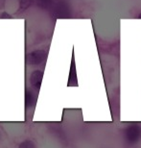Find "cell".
Returning <instances> with one entry per match:
<instances>
[{
    "mask_svg": "<svg viewBox=\"0 0 141 148\" xmlns=\"http://www.w3.org/2000/svg\"><path fill=\"white\" fill-rule=\"evenodd\" d=\"M18 148H36V146H35L33 141L27 140H24L23 143H20Z\"/></svg>",
    "mask_w": 141,
    "mask_h": 148,
    "instance_id": "obj_5",
    "label": "cell"
},
{
    "mask_svg": "<svg viewBox=\"0 0 141 148\" xmlns=\"http://www.w3.org/2000/svg\"><path fill=\"white\" fill-rule=\"evenodd\" d=\"M42 78H43V72L42 70H35L31 73L30 75V84L36 90H40V86H42Z\"/></svg>",
    "mask_w": 141,
    "mask_h": 148,
    "instance_id": "obj_2",
    "label": "cell"
},
{
    "mask_svg": "<svg viewBox=\"0 0 141 148\" xmlns=\"http://www.w3.org/2000/svg\"><path fill=\"white\" fill-rule=\"evenodd\" d=\"M45 54L42 51H34L28 55V63L30 64H39L44 60Z\"/></svg>",
    "mask_w": 141,
    "mask_h": 148,
    "instance_id": "obj_3",
    "label": "cell"
},
{
    "mask_svg": "<svg viewBox=\"0 0 141 148\" xmlns=\"http://www.w3.org/2000/svg\"><path fill=\"white\" fill-rule=\"evenodd\" d=\"M125 138L129 143L134 144L141 138V127L137 124H131L125 130Z\"/></svg>",
    "mask_w": 141,
    "mask_h": 148,
    "instance_id": "obj_1",
    "label": "cell"
},
{
    "mask_svg": "<svg viewBox=\"0 0 141 148\" xmlns=\"http://www.w3.org/2000/svg\"><path fill=\"white\" fill-rule=\"evenodd\" d=\"M26 106L30 107V106H34L35 103L37 102V96L32 92L31 90L26 91Z\"/></svg>",
    "mask_w": 141,
    "mask_h": 148,
    "instance_id": "obj_4",
    "label": "cell"
}]
</instances>
